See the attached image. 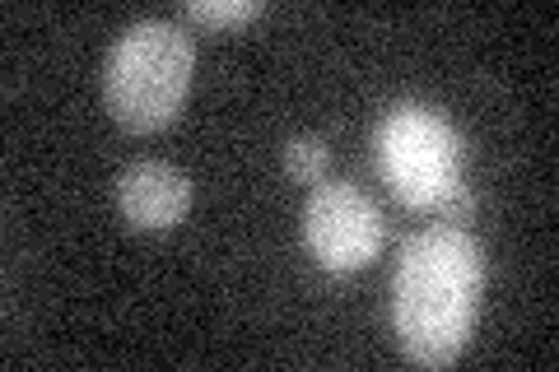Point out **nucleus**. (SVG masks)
<instances>
[{"instance_id": "obj_1", "label": "nucleus", "mask_w": 559, "mask_h": 372, "mask_svg": "<svg viewBox=\"0 0 559 372\" xmlns=\"http://www.w3.org/2000/svg\"><path fill=\"white\" fill-rule=\"evenodd\" d=\"M485 289L480 242L462 224H429L406 238L392 279V326L411 363L448 368L476 331Z\"/></svg>"}, {"instance_id": "obj_2", "label": "nucleus", "mask_w": 559, "mask_h": 372, "mask_svg": "<svg viewBox=\"0 0 559 372\" xmlns=\"http://www.w3.org/2000/svg\"><path fill=\"white\" fill-rule=\"evenodd\" d=\"M197 43L173 20H140L108 51L103 65V103L117 127L159 131L182 112Z\"/></svg>"}, {"instance_id": "obj_3", "label": "nucleus", "mask_w": 559, "mask_h": 372, "mask_svg": "<svg viewBox=\"0 0 559 372\" xmlns=\"http://www.w3.org/2000/svg\"><path fill=\"white\" fill-rule=\"evenodd\" d=\"M378 168L406 205L439 209L466 187V140L429 103H396L378 121Z\"/></svg>"}, {"instance_id": "obj_4", "label": "nucleus", "mask_w": 559, "mask_h": 372, "mask_svg": "<svg viewBox=\"0 0 559 372\" xmlns=\"http://www.w3.org/2000/svg\"><path fill=\"white\" fill-rule=\"evenodd\" d=\"M388 238L382 209L355 182H318L304 205V242L312 261L331 275L364 271Z\"/></svg>"}, {"instance_id": "obj_5", "label": "nucleus", "mask_w": 559, "mask_h": 372, "mask_svg": "<svg viewBox=\"0 0 559 372\" xmlns=\"http://www.w3.org/2000/svg\"><path fill=\"white\" fill-rule=\"evenodd\" d=\"M117 209L140 233H164L191 209V182L173 164H131L117 177Z\"/></svg>"}, {"instance_id": "obj_6", "label": "nucleus", "mask_w": 559, "mask_h": 372, "mask_svg": "<svg viewBox=\"0 0 559 372\" xmlns=\"http://www.w3.org/2000/svg\"><path fill=\"white\" fill-rule=\"evenodd\" d=\"M331 164V154L318 135H294L285 145V168L299 177V182H322V172Z\"/></svg>"}, {"instance_id": "obj_7", "label": "nucleus", "mask_w": 559, "mask_h": 372, "mask_svg": "<svg viewBox=\"0 0 559 372\" xmlns=\"http://www.w3.org/2000/svg\"><path fill=\"white\" fill-rule=\"evenodd\" d=\"M261 10V0H187V20L197 24H248Z\"/></svg>"}]
</instances>
